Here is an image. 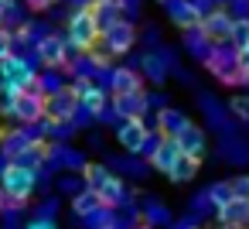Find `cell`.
Here are the masks:
<instances>
[{"instance_id": "cell-1", "label": "cell", "mask_w": 249, "mask_h": 229, "mask_svg": "<svg viewBox=\"0 0 249 229\" xmlns=\"http://www.w3.org/2000/svg\"><path fill=\"white\" fill-rule=\"evenodd\" d=\"M4 116L18 120L21 127H38L48 120V99L38 93V89H24V93H11L7 106H4Z\"/></svg>"}, {"instance_id": "cell-2", "label": "cell", "mask_w": 249, "mask_h": 229, "mask_svg": "<svg viewBox=\"0 0 249 229\" xmlns=\"http://www.w3.org/2000/svg\"><path fill=\"white\" fill-rule=\"evenodd\" d=\"M65 35H69V38H65L69 48H75L79 55H92L96 45L103 41V31H99V24H96V18H92L89 11H75V14L69 18Z\"/></svg>"}, {"instance_id": "cell-3", "label": "cell", "mask_w": 249, "mask_h": 229, "mask_svg": "<svg viewBox=\"0 0 249 229\" xmlns=\"http://www.w3.org/2000/svg\"><path fill=\"white\" fill-rule=\"evenodd\" d=\"M205 69L222 82V86H239L242 82V69H239V52L232 45H218L215 55L205 62Z\"/></svg>"}, {"instance_id": "cell-4", "label": "cell", "mask_w": 249, "mask_h": 229, "mask_svg": "<svg viewBox=\"0 0 249 229\" xmlns=\"http://www.w3.org/2000/svg\"><path fill=\"white\" fill-rule=\"evenodd\" d=\"M0 188H4L11 198H18V202L28 205V198H31L35 188H38V171H24V168H18V164H7L4 171H0Z\"/></svg>"}, {"instance_id": "cell-5", "label": "cell", "mask_w": 249, "mask_h": 229, "mask_svg": "<svg viewBox=\"0 0 249 229\" xmlns=\"http://www.w3.org/2000/svg\"><path fill=\"white\" fill-rule=\"evenodd\" d=\"M0 79H4V86L11 93H24V89H35L38 69H35V62H24L21 55H14V58H7L0 65Z\"/></svg>"}, {"instance_id": "cell-6", "label": "cell", "mask_w": 249, "mask_h": 229, "mask_svg": "<svg viewBox=\"0 0 249 229\" xmlns=\"http://www.w3.org/2000/svg\"><path fill=\"white\" fill-rule=\"evenodd\" d=\"M79 110H82V96H79L75 82L58 89L55 96H48V123H72Z\"/></svg>"}, {"instance_id": "cell-7", "label": "cell", "mask_w": 249, "mask_h": 229, "mask_svg": "<svg viewBox=\"0 0 249 229\" xmlns=\"http://www.w3.org/2000/svg\"><path fill=\"white\" fill-rule=\"evenodd\" d=\"M133 45H137V28H133V21H126V18L103 31V48H106L109 58H120V55L133 52Z\"/></svg>"}, {"instance_id": "cell-8", "label": "cell", "mask_w": 249, "mask_h": 229, "mask_svg": "<svg viewBox=\"0 0 249 229\" xmlns=\"http://www.w3.org/2000/svg\"><path fill=\"white\" fill-rule=\"evenodd\" d=\"M232 28H235V18L225 7H215L212 14L201 18V35L212 45H232Z\"/></svg>"}, {"instance_id": "cell-9", "label": "cell", "mask_w": 249, "mask_h": 229, "mask_svg": "<svg viewBox=\"0 0 249 229\" xmlns=\"http://www.w3.org/2000/svg\"><path fill=\"white\" fill-rule=\"evenodd\" d=\"M35 55H38V62H41L45 69H55V72H65V69H69V41L58 38L55 31L35 48Z\"/></svg>"}, {"instance_id": "cell-10", "label": "cell", "mask_w": 249, "mask_h": 229, "mask_svg": "<svg viewBox=\"0 0 249 229\" xmlns=\"http://www.w3.org/2000/svg\"><path fill=\"white\" fill-rule=\"evenodd\" d=\"M109 110L116 113L120 123H126V120H143L147 110H150V103H147V89H143V93H123V96H113Z\"/></svg>"}, {"instance_id": "cell-11", "label": "cell", "mask_w": 249, "mask_h": 229, "mask_svg": "<svg viewBox=\"0 0 249 229\" xmlns=\"http://www.w3.org/2000/svg\"><path fill=\"white\" fill-rule=\"evenodd\" d=\"M147 137H150V123L147 120H126V123L116 127V144L126 154H140L143 144H147Z\"/></svg>"}, {"instance_id": "cell-12", "label": "cell", "mask_w": 249, "mask_h": 229, "mask_svg": "<svg viewBox=\"0 0 249 229\" xmlns=\"http://www.w3.org/2000/svg\"><path fill=\"white\" fill-rule=\"evenodd\" d=\"M109 93L123 96V93H143V72L133 65H116L109 72Z\"/></svg>"}, {"instance_id": "cell-13", "label": "cell", "mask_w": 249, "mask_h": 229, "mask_svg": "<svg viewBox=\"0 0 249 229\" xmlns=\"http://www.w3.org/2000/svg\"><path fill=\"white\" fill-rule=\"evenodd\" d=\"M174 144H178V151L184 154V157H205V151H208V137H205V130L198 127V123H188L178 137H174Z\"/></svg>"}, {"instance_id": "cell-14", "label": "cell", "mask_w": 249, "mask_h": 229, "mask_svg": "<svg viewBox=\"0 0 249 229\" xmlns=\"http://www.w3.org/2000/svg\"><path fill=\"white\" fill-rule=\"evenodd\" d=\"M164 11H167L171 24L181 28V31H195V28H201V11L191 4V0H171Z\"/></svg>"}, {"instance_id": "cell-15", "label": "cell", "mask_w": 249, "mask_h": 229, "mask_svg": "<svg viewBox=\"0 0 249 229\" xmlns=\"http://www.w3.org/2000/svg\"><path fill=\"white\" fill-rule=\"evenodd\" d=\"M167 69H174V55H171V52H150V55L140 58V72H143L154 86H164Z\"/></svg>"}, {"instance_id": "cell-16", "label": "cell", "mask_w": 249, "mask_h": 229, "mask_svg": "<svg viewBox=\"0 0 249 229\" xmlns=\"http://www.w3.org/2000/svg\"><path fill=\"white\" fill-rule=\"evenodd\" d=\"M188 123H191V120H188V113H184V110H178V106H164V110L157 113V134H160L164 140H174Z\"/></svg>"}, {"instance_id": "cell-17", "label": "cell", "mask_w": 249, "mask_h": 229, "mask_svg": "<svg viewBox=\"0 0 249 229\" xmlns=\"http://www.w3.org/2000/svg\"><path fill=\"white\" fill-rule=\"evenodd\" d=\"M75 86H79V96H82V110H89L99 120L103 110H106V89L99 82H89V79H75Z\"/></svg>"}, {"instance_id": "cell-18", "label": "cell", "mask_w": 249, "mask_h": 229, "mask_svg": "<svg viewBox=\"0 0 249 229\" xmlns=\"http://www.w3.org/2000/svg\"><path fill=\"white\" fill-rule=\"evenodd\" d=\"M48 157H52L48 140H38V144H31L28 151H21L11 164H18V168H24V171H38V174H41V168L48 164Z\"/></svg>"}, {"instance_id": "cell-19", "label": "cell", "mask_w": 249, "mask_h": 229, "mask_svg": "<svg viewBox=\"0 0 249 229\" xmlns=\"http://www.w3.org/2000/svg\"><path fill=\"white\" fill-rule=\"evenodd\" d=\"M89 14L96 18L99 31H106V28H113L116 21H123V7H120V0H92V4H89Z\"/></svg>"}, {"instance_id": "cell-20", "label": "cell", "mask_w": 249, "mask_h": 229, "mask_svg": "<svg viewBox=\"0 0 249 229\" xmlns=\"http://www.w3.org/2000/svg\"><path fill=\"white\" fill-rule=\"evenodd\" d=\"M99 198H103V205H106V209H113V212L130 205L126 185H123V178H116V174H109V178H106V185L99 188Z\"/></svg>"}, {"instance_id": "cell-21", "label": "cell", "mask_w": 249, "mask_h": 229, "mask_svg": "<svg viewBox=\"0 0 249 229\" xmlns=\"http://www.w3.org/2000/svg\"><path fill=\"white\" fill-rule=\"evenodd\" d=\"M215 219H218V226H239V229H249V202L235 198V202H229L225 209H218Z\"/></svg>"}, {"instance_id": "cell-22", "label": "cell", "mask_w": 249, "mask_h": 229, "mask_svg": "<svg viewBox=\"0 0 249 229\" xmlns=\"http://www.w3.org/2000/svg\"><path fill=\"white\" fill-rule=\"evenodd\" d=\"M184 45H188V52H191L198 62H208V58L215 55V48H218V45H212V41L201 35V28H195V31H184Z\"/></svg>"}, {"instance_id": "cell-23", "label": "cell", "mask_w": 249, "mask_h": 229, "mask_svg": "<svg viewBox=\"0 0 249 229\" xmlns=\"http://www.w3.org/2000/svg\"><path fill=\"white\" fill-rule=\"evenodd\" d=\"M178 157H181L178 144H174V140H164V144H160V151H157L147 164H150L154 171H160V174H171V168H174V161H178Z\"/></svg>"}, {"instance_id": "cell-24", "label": "cell", "mask_w": 249, "mask_h": 229, "mask_svg": "<svg viewBox=\"0 0 249 229\" xmlns=\"http://www.w3.org/2000/svg\"><path fill=\"white\" fill-rule=\"evenodd\" d=\"M198 171H201V161H198V157H184V154H181V157L174 161V168H171V174H167V178H171L174 185H188L191 178H198Z\"/></svg>"}, {"instance_id": "cell-25", "label": "cell", "mask_w": 249, "mask_h": 229, "mask_svg": "<svg viewBox=\"0 0 249 229\" xmlns=\"http://www.w3.org/2000/svg\"><path fill=\"white\" fill-rule=\"evenodd\" d=\"M143 226H150V229H157V226H174L171 212H167L154 195H147V202H143Z\"/></svg>"}, {"instance_id": "cell-26", "label": "cell", "mask_w": 249, "mask_h": 229, "mask_svg": "<svg viewBox=\"0 0 249 229\" xmlns=\"http://www.w3.org/2000/svg\"><path fill=\"white\" fill-rule=\"evenodd\" d=\"M103 209V198H99V191H79L75 198H72V212L79 215V219H89V215H96Z\"/></svg>"}, {"instance_id": "cell-27", "label": "cell", "mask_w": 249, "mask_h": 229, "mask_svg": "<svg viewBox=\"0 0 249 229\" xmlns=\"http://www.w3.org/2000/svg\"><path fill=\"white\" fill-rule=\"evenodd\" d=\"M35 89L48 99V96H55L58 89H65V79H62V72H55V69H45V72H38V82H35Z\"/></svg>"}, {"instance_id": "cell-28", "label": "cell", "mask_w": 249, "mask_h": 229, "mask_svg": "<svg viewBox=\"0 0 249 229\" xmlns=\"http://www.w3.org/2000/svg\"><path fill=\"white\" fill-rule=\"evenodd\" d=\"M106 178H109V171H106V164H99V161H89V164L82 168V185H86L89 191H99V188L106 185Z\"/></svg>"}, {"instance_id": "cell-29", "label": "cell", "mask_w": 249, "mask_h": 229, "mask_svg": "<svg viewBox=\"0 0 249 229\" xmlns=\"http://www.w3.org/2000/svg\"><path fill=\"white\" fill-rule=\"evenodd\" d=\"M208 202H212V209H215V212H218V209H225L229 202H235L232 181H215V185L208 188Z\"/></svg>"}, {"instance_id": "cell-30", "label": "cell", "mask_w": 249, "mask_h": 229, "mask_svg": "<svg viewBox=\"0 0 249 229\" xmlns=\"http://www.w3.org/2000/svg\"><path fill=\"white\" fill-rule=\"evenodd\" d=\"M86 229H120V215L113 212V209H99L96 215H89L86 219Z\"/></svg>"}, {"instance_id": "cell-31", "label": "cell", "mask_w": 249, "mask_h": 229, "mask_svg": "<svg viewBox=\"0 0 249 229\" xmlns=\"http://www.w3.org/2000/svg\"><path fill=\"white\" fill-rule=\"evenodd\" d=\"M232 48H235V52L249 48V18H235V28H232Z\"/></svg>"}, {"instance_id": "cell-32", "label": "cell", "mask_w": 249, "mask_h": 229, "mask_svg": "<svg viewBox=\"0 0 249 229\" xmlns=\"http://www.w3.org/2000/svg\"><path fill=\"white\" fill-rule=\"evenodd\" d=\"M113 164L123 168V171H130L133 178H147V174H150V171H147L150 164H147V161H137V157H120V161H113Z\"/></svg>"}, {"instance_id": "cell-33", "label": "cell", "mask_w": 249, "mask_h": 229, "mask_svg": "<svg viewBox=\"0 0 249 229\" xmlns=\"http://www.w3.org/2000/svg\"><path fill=\"white\" fill-rule=\"evenodd\" d=\"M222 154H225L232 164H242V161H249V147H242L239 140H225V144H222Z\"/></svg>"}, {"instance_id": "cell-34", "label": "cell", "mask_w": 249, "mask_h": 229, "mask_svg": "<svg viewBox=\"0 0 249 229\" xmlns=\"http://www.w3.org/2000/svg\"><path fill=\"white\" fill-rule=\"evenodd\" d=\"M229 113H232L239 123H249V96H232V99H229Z\"/></svg>"}, {"instance_id": "cell-35", "label": "cell", "mask_w": 249, "mask_h": 229, "mask_svg": "<svg viewBox=\"0 0 249 229\" xmlns=\"http://www.w3.org/2000/svg\"><path fill=\"white\" fill-rule=\"evenodd\" d=\"M14 48H18V41H14V31L0 28V65H4L7 58H14Z\"/></svg>"}, {"instance_id": "cell-36", "label": "cell", "mask_w": 249, "mask_h": 229, "mask_svg": "<svg viewBox=\"0 0 249 229\" xmlns=\"http://www.w3.org/2000/svg\"><path fill=\"white\" fill-rule=\"evenodd\" d=\"M160 144H164V137H160L157 130H150V137H147V144H143V151H140V157H143V161H150V157H154V154L160 151Z\"/></svg>"}, {"instance_id": "cell-37", "label": "cell", "mask_w": 249, "mask_h": 229, "mask_svg": "<svg viewBox=\"0 0 249 229\" xmlns=\"http://www.w3.org/2000/svg\"><path fill=\"white\" fill-rule=\"evenodd\" d=\"M229 181H232V191H235V198L249 202V174H235V178H229Z\"/></svg>"}, {"instance_id": "cell-38", "label": "cell", "mask_w": 249, "mask_h": 229, "mask_svg": "<svg viewBox=\"0 0 249 229\" xmlns=\"http://www.w3.org/2000/svg\"><path fill=\"white\" fill-rule=\"evenodd\" d=\"M24 209V202H18V198H11L4 188H0V212H7V215H14V212H21Z\"/></svg>"}, {"instance_id": "cell-39", "label": "cell", "mask_w": 249, "mask_h": 229, "mask_svg": "<svg viewBox=\"0 0 249 229\" xmlns=\"http://www.w3.org/2000/svg\"><path fill=\"white\" fill-rule=\"evenodd\" d=\"M58 188H62L65 195H72V198H75L79 191H86V185H79V178H62V185H58Z\"/></svg>"}, {"instance_id": "cell-40", "label": "cell", "mask_w": 249, "mask_h": 229, "mask_svg": "<svg viewBox=\"0 0 249 229\" xmlns=\"http://www.w3.org/2000/svg\"><path fill=\"white\" fill-rule=\"evenodd\" d=\"M55 212H58V198H48V202H41L35 219H55Z\"/></svg>"}, {"instance_id": "cell-41", "label": "cell", "mask_w": 249, "mask_h": 229, "mask_svg": "<svg viewBox=\"0 0 249 229\" xmlns=\"http://www.w3.org/2000/svg\"><path fill=\"white\" fill-rule=\"evenodd\" d=\"M24 229H58V226H55V219H31Z\"/></svg>"}, {"instance_id": "cell-42", "label": "cell", "mask_w": 249, "mask_h": 229, "mask_svg": "<svg viewBox=\"0 0 249 229\" xmlns=\"http://www.w3.org/2000/svg\"><path fill=\"white\" fill-rule=\"evenodd\" d=\"M239 69H242V76H249V48L239 52Z\"/></svg>"}, {"instance_id": "cell-43", "label": "cell", "mask_w": 249, "mask_h": 229, "mask_svg": "<svg viewBox=\"0 0 249 229\" xmlns=\"http://www.w3.org/2000/svg\"><path fill=\"white\" fill-rule=\"evenodd\" d=\"M55 4V0H28V7H35V11H48Z\"/></svg>"}, {"instance_id": "cell-44", "label": "cell", "mask_w": 249, "mask_h": 229, "mask_svg": "<svg viewBox=\"0 0 249 229\" xmlns=\"http://www.w3.org/2000/svg\"><path fill=\"white\" fill-rule=\"evenodd\" d=\"M120 7H123V14H126V11H133V14H137V7H140V0H120Z\"/></svg>"}, {"instance_id": "cell-45", "label": "cell", "mask_w": 249, "mask_h": 229, "mask_svg": "<svg viewBox=\"0 0 249 229\" xmlns=\"http://www.w3.org/2000/svg\"><path fill=\"white\" fill-rule=\"evenodd\" d=\"M7 4L11 0H0V21H4V14H7Z\"/></svg>"}, {"instance_id": "cell-46", "label": "cell", "mask_w": 249, "mask_h": 229, "mask_svg": "<svg viewBox=\"0 0 249 229\" xmlns=\"http://www.w3.org/2000/svg\"><path fill=\"white\" fill-rule=\"evenodd\" d=\"M157 4H160V7H167V4H171V0H157Z\"/></svg>"}, {"instance_id": "cell-47", "label": "cell", "mask_w": 249, "mask_h": 229, "mask_svg": "<svg viewBox=\"0 0 249 229\" xmlns=\"http://www.w3.org/2000/svg\"><path fill=\"white\" fill-rule=\"evenodd\" d=\"M218 229H239V226H218Z\"/></svg>"}, {"instance_id": "cell-48", "label": "cell", "mask_w": 249, "mask_h": 229, "mask_svg": "<svg viewBox=\"0 0 249 229\" xmlns=\"http://www.w3.org/2000/svg\"><path fill=\"white\" fill-rule=\"evenodd\" d=\"M137 229H150V226H143V222H140V226H137Z\"/></svg>"}]
</instances>
